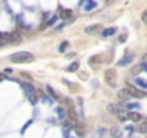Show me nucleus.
Returning a JSON list of instances; mask_svg holds the SVG:
<instances>
[{
	"label": "nucleus",
	"instance_id": "7",
	"mask_svg": "<svg viewBox=\"0 0 147 138\" xmlns=\"http://www.w3.org/2000/svg\"><path fill=\"white\" fill-rule=\"evenodd\" d=\"M117 96H118V99H120V101H127V99L130 98V94H128L127 88H124V89H120V91H118Z\"/></svg>",
	"mask_w": 147,
	"mask_h": 138
},
{
	"label": "nucleus",
	"instance_id": "5",
	"mask_svg": "<svg viewBox=\"0 0 147 138\" xmlns=\"http://www.w3.org/2000/svg\"><path fill=\"white\" fill-rule=\"evenodd\" d=\"M84 10H87V12H90V10H92V9H95L97 7V2L95 0H84Z\"/></svg>",
	"mask_w": 147,
	"mask_h": 138
},
{
	"label": "nucleus",
	"instance_id": "30",
	"mask_svg": "<svg viewBox=\"0 0 147 138\" xmlns=\"http://www.w3.org/2000/svg\"><path fill=\"white\" fill-rule=\"evenodd\" d=\"M63 127H65V128H69V129H72V128H74L71 122H63Z\"/></svg>",
	"mask_w": 147,
	"mask_h": 138
},
{
	"label": "nucleus",
	"instance_id": "13",
	"mask_svg": "<svg viewBox=\"0 0 147 138\" xmlns=\"http://www.w3.org/2000/svg\"><path fill=\"white\" fill-rule=\"evenodd\" d=\"M100 30V25H94V26H88L87 29H85V33L87 35H92V33H95V32H98Z\"/></svg>",
	"mask_w": 147,
	"mask_h": 138
},
{
	"label": "nucleus",
	"instance_id": "22",
	"mask_svg": "<svg viewBox=\"0 0 147 138\" xmlns=\"http://www.w3.org/2000/svg\"><path fill=\"white\" fill-rule=\"evenodd\" d=\"M55 112L58 114V117H59L61 119H63V118H65V111H63L62 108H56V109H55Z\"/></svg>",
	"mask_w": 147,
	"mask_h": 138
},
{
	"label": "nucleus",
	"instance_id": "9",
	"mask_svg": "<svg viewBox=\"0 0 147 138\" xmlns=\"http://www.w3.org/2000/svg\"><path fill=\"white\" fill-rule=\"evenodd\" d=\"M22 89L25 91V94H26V95H30V94H33V92H35V86H33V85H30V84H28V82L22 84Z\"/></svg>",
	"mask_w": 147,
	"mask_h": 138
},
{
	"label": "nucleus",
	"instance_id": "12",
	"mask_svg": "<svg viewBox=\"0 0 147 138\" xmlns=\"http://www.w3.org/2000/svg\"><path fill=\"white\" fill-rule=\"evenodd\" d=\"M115 32H117L115 27H108V29H104V30H102V36H104V38H108V36L115 35Z\"/></svg>",
	"mask_w": 147,
	"mask_h": 138
},
{
	"label": "nucleus",
	"instance_id": "16",
	"mask_svg": "<svg viewBox=\"0 0 147 138\" xmlns=\"http://www.w3.org/2000/svg\"><path fill=\"white\" fill-rule=\"evenodd\" d=\"M78 66H80V63H78V62H72V63L66 68V71H68V72H75L77 69H78Z\"/></svg>",
	"mask_w": 147,
	"mask_h": 138
},
{
	"label": "nucleus",
	"instance_id": "27",
	"mask_svg": "<svg viewBox=\"0 0 147 138\" xmlns=\"http://www.w3.org/2000/svg\"><path fill=\"white\" fill-rule=\"evenodd\" d=\"M56 20H58V16H53V17H52L49 22H46V26H52V25H53Z\"/></svg>",
	"mask_w": 147,
	"mask_h": 138
},
{
	"label": "nucleus",
	"instance_id": "2",
	"mask_svg": "<svg viewBox=\"0 0 147 138\" xmlns=\"http://www.w3.org/2000/svg\"><path fill=\"white\" fill-rule=\"evenodd\" d=\"M104 79H105V82H107L108 86L114 88L117 85V71H115V69H113V68H108L107 71L104 72Z\"/></svg>",
	"mask_w": 147,
	"mask_h": 138
},
{
	"label": "nucleus",
	"instance_id": "4",
	"mask_svg": "<svg viewBox=\"0 0 147 138\" xmlns=\"http://www.w3.org/2000/svg\"><path fill=\"white\" fill-rule=\"evenodd\" d=\"M88 63H90V66H92V68H98L100 63H101V55L91 56V58L88 59Z\"/></svg>",
	"mask_w": 147,
	"mask_h": 138
},
{
	"label": "nucleus",
	"instance_id": "15",
	"mask_svg": "<svg viewBox=\"0 0 147 138\" xmlns=\"http://www.w3.org/2000/svg\"><path fill=\"white\" fill-rule=\"evenodd\" d=\"M137 131L140 134H147V122H141L138 127H137Z\"/></svg>",
	"mask_w": 147,
	"mask_h": 138
},
{
	"label": "nucleus",
	"instance_id": "33",
	"mask_svg": "<svg viewBox=\"0 0 147 138\" xmlns=\"http://www.w3.org/2000/svg\"><path fill=\"white\" fill-rule=\"evenodd\" d=\"M6 79V76L5 75H2V74H0V82H2V81H5Z\"/></svg>",
	"mask_w": 147,
	"mask_h": 138
},
{
	"label": "nucleus",
	"instance_id": "25",
	"mask_svg": "<svg viewBox=\"0 0 147 138\" xmlns=\"http://www.w3.org/2000/svg\"><path fill=\"white\" fill-rule=\"evenodd\" d=\"M46 91H48V92H49V95H52V96H53V98H58V95H56V94H55V91H53V89H52V88H51V86H49V85H48V86H46Z\"/></svg>",
	"mask_w": 147,
	"mask_h": 138
},
{
	"label": "nucleus",
	"instance_id": "17",
	"mask_svg": "<svg viewBox=\"0 0 147 138\" xmlns=\"http://www.w3.org/2000/svg\"><path fill=\"white\" fill-rule=\"evenodd\" d=\"M117 115H118V119H120V121H125V119H128V112H125L124 109H121Z\"/></svg>",
	"mask_w": 147,
	"mask_h": 138
},
{
	"label": "nucleus",
	"instance_id": "6",
	"mask_svg": "<svg viewBox=\"0 0 147 138\" xmlns=\"http://www.w3.org/2000/svg\"><path fill=\"white\" fill-rule=\"evenodd\" d=\"M133 62V55H125L123 59L118 60V66H127Z\"/></svg>",
	"mask_w": 147,
	"mask_h": 138
},
{
	"label": "nucleus",
	"instance_id": "32",
	"mask_svg": "<svg viewBox=\"0 0 147 138\" xmlns=\"http://www.w3.org/2000/svg\"><path fill=\"white\" fill-rule=\"evenodd\" d=\"M125 129H128L130 132H133V131H134V128H133L131 125H128V127H125Z\"/></svg>",
	"mask_w": 147,
	"mask_h": 138
},
{
	"label": "nucleus",
	"instance_id": "14",
	"mask_svg": "<svg viewBox=\"0 0 147 138\" xmlns=\"http://www.w3.org/2000/svg\"><path fill=\"white\" fill-rule=\"evenodd\" d=\"M71 16H72V10H69V9H65V10H62V13H61V17H62L63 20H68Z\"/></svg>",
	"mask_w": 147,
	"mask_h": 138
},
{
	"label": "nucleus",
	"instance_id": "26",
	"mask_svg": "<svg viewBox=\"0 0 147 138\" xmlns=\"http://www.w3.org/2000/svg\"><path fill=\"white\" fill-rule=\"evenodd\" d=\"M141 20H143V23H146V25H147V9L141 13Z\"/></svg>",
	"mask_w": 147,
	"mask_h": 138
},
{
	"label": "nucleus",
	"instance_id": "3",
	"mask_svg": "<svg viewBox=\"0 0 147 138\" xmlns=\"http://www.w3.org/2000/svg\"><path fill=\"white\" fill-rule=\"evenodd\" d=\"M127 91H128V94H130V96H134V98H144L147 94L146 92H141V91H138V89H136V88H133V86H127Z\"/></svg>",
	"mask_w": 147,
	"mask_h": 138
},
{
	"label": "nucleus",
	"instance_id": "19",
	"mask_svg": "<svg viewBox=\"0 0 147 138\" xmlns=\"http://www.w3.org/2000/svg\"><path fill=\"white\" fill-rule=\"evenodd\" d=\"M143 71V65H137V66H134L133 69H131V74L133 75H137V74H140Z\"/></svg>",
	"mask_w": 147,
	"mask_h": 138
},
{
	"label": "nucleus",
	"instance_id": "8",
	"mask_svg": "<svg viewBox=\"0 0 147 138\" xmlns=\"http://www.w3.org/2000/svg\"><path fill=\"white\" fill-rule=\"evenodd\" d=\"M107 109H108V112H111V114L117 115V114H118V112L123 109V107H121V105H117V104H110Z\"/></svg>",
	"mask_w": 147,
	"mask_h": 138
},
{
	"label": "nucleus",
	"instance_id": "31",
	"mask_svg": "<svg viewBox=\"0 0 147 138\" xmlns=\"http://www.w3.org/2000/svg\"><path fill=\"white\" fill-rule=\"evenodd\" d=\"M43 102H45V104H49V105H51V104H52V101H51V99H49V98H46V96H45V98H43Z\"/></svg>",
	"mask_w": 147,
	"mask_h": 138
},
{
	"label": "nucleus",
	"instance_id": "10",
	"mask_svg": "<svg viewBox=\"0 0 147 138\" xmlns=\"http://www.w3.org/2000/svg\"><path fill=\"white\" fill-rule=\"evenodd\" d=\"M128 119H131L134 122H138V121H141V114H138V112H128Z\"/></svg>",
	"mask_w": 147,
	"mask_h": 138
},
{
	"label": "nucleus",
	"instance_id": "28",
	"mask_svg": "<svg viewBox=\"0 0 147 138\" xmlns=\"http://www.w3.org/2000/svg\"><path fill=\"white\" fill-rule=\"evenodd\" d=\"M125 107H127L128 109H134V108H138L140 105H138V104H125Z\"/></svg>",
	"mask_w": 147,
	"mask_h": 138
},
{
	"label": "nucleus",
	"instance_id": "29",
	"mask_svg": "<svg viewBox=\"0 0 147 138\" xmlns=\"http://www.w3.org/2000/svg\"><path fill=\"white\" fill-rule=\"evenodd\" d=\"M62 132H63V137H69V135H71V129H69V128H65V127H63V131H62Z\"/></svg>",
	"mask_w": 147,
	"mask_h": 138
},
{
	"label": "nucleus",
	"instance_id": "11",
	"mask_svg": "<svg viewBox=\"0 0 147 138\" xmlns=\"http://www.w3.org/2000/svg\"><path fill=\"white\" fill-rule=\"evenodd\" d=\"M66 115H68V117L71 118V121H77V118H78V115H77L75 109H74V107H69V109H68Z\"/></svg>",
	"mask_w": 147,
	"mask_h": 138
},
{
	"label": "nucleus",
	"instance_id": "1",
	"mask_svg": "<svg viewBox=\"0 0 147 138\" xmlns=\"http://www.w3.org/2000/svg\"><path fill=\"white\" fill-rule=\"evenodd\" d=\"M10 62L13 63H23V62H30L33 60V55L30 52H16L13 53L10 58Z\"/></svg>",
	"mask_w": 147,
	"mask_h": 138
},
{
	"label": "nucleus",
	"instance_id": "20",
	"mask_svg": "<svg viewBox=\"0 0 147 138\" xmlns=\"http://www.w3.org/2000/svg\"><path fill=\"white\" fill-rule=\"evenodd\" d=\"M28 98H29V101H30V104H32V105H35V104L38 102V96H36V92H33V94L28 95Z\"/></svg>",
	"mask_w": 147,
	"mask_h": 138
},
{
	"label": "nucleus",
	"instance_id": "23",
	"mask_svg": "<svg viewBox=\"0 0 147 138\" xmlns=\"http://www.w3.org/2000/svg\"><path fill=\"white\" fill-rule=\"evenodd\" d=\"M68 46H69V42H68V40H63V42L61 43V46H59V52H63Z\"/></svg>",
	"mask_w": 147,
	"mask_h": 138
},
{
	"label": "nucleus",
	"instance_id": "34",
	"mask_svg": "<svg viewBox=\"0 0 147 138\" xmlns=\"http://www.w3.org/2000/svg\"><path fill=\"white\" fill-rule=\"evenodd\" d=\"M143 69H144V71L147 72V63H143Z\"/></svg>",
	"mask_w": 147,
	"mask_h": 138
},
{
	"label": "nucleus",
	"instance_id": "21",
	"mask_svg": "<svg viewBox=\"0 0 147 138\" xmlns=\"http://www.w3.org/2000/svg\"><path fill=\"white\" fill-rule=\"evenodd\" d=\"M136 84L147 89V81H144V79H141V78H137V79H136Z\"/></svg>",
	"mask_w": 147,
	"mask_h": 138
},
{
	"label": "nucleus",
	"instance_id": "24",
	"mask_svg": "<svg viewBox=\"0 0 147 138\" xmlns=\"http://www.w3.org/2000/svg\"><path fill=\"white\" fill-rule=\"evenodd\" d=\"M110 134H111L113 137H121V132H120L118 128H113V129L110 131Z\"/></svg>",
	"mask_w": 147,
	"mask_h": 138
},
{
	"label": "nucleus",
	"instance_id": "18",
	"mask_svg": "<svg viewBox=\"0 0 147 138\" xmlns=\"http://www.w3.org/2000/svg\"><path fill=\"white\" fill-rule=\"evenodd\" d=\"M75 131H77V135H80V137H82V135L85 134L84 125H77V127H75Z\"/></svg>",
	"mask_w": 147,
	"mask_h": 138
}]
</instances>
